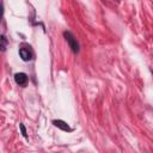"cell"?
Instances as JSON below:
<instances>
[{"instance_id":"5","label":"cell","mask_w":153,"mask_h":153,"mask_svg":"<svg viewBox=\"0 0 153 153\" xmlns=\"http://www.w3.org/2000/svg\"><path fill=\"white\" fill-rule=\"evenodd\" d=\"M19 127H20V130H22V134H23V135H24V136L26 137V130H25V127H24L23 124H20Z\"/></svg>"},{"instance_id":"2","label":"cell","mask_w":153,"mask_h":153,"mask_svg":"<svg viewBox=\"0 0 153 153\" xmlns=\"http://www.w3.org/2000/svg\"><path fill=\"white\" fill-rule=\"evenodd\" d=\"M14 80H16V82H17L18 85L24 86V85H26V82H27V76H26V74H24V73H17V74L14 75Z\"/></svg>"},{"instance_id":"3","label":"cell","mask_w":153,"mask_h":153,"mask_svg":"<svg viewBox=\"0 0 153 153\" xmlns=\"http://www.w3.org/2000/svg\"><path fill=\"white\" fill-rule=\"evenodd\" d=\"M53 123H54L55 127H57V128H60V129H62V130H65V131H71V130H72V129L69 128V126H68L66 122L61 121V120H55V121H53Z\"/></svg>"},{"instance_id":"1","label":"cell","mask_w":153,"mask_h":153,"mask_svg":"<svg viewBox=\"0 0 153 153\" xmlns=\"http://www.w3.org/2000/svg\"><path fill=\"white\" fill-rule=\"evenodd\" d=\"M63 35H65V38H66V41L68 42L71 49H72L74 53H78V51H79V44H78L76 39L74 38V36H73L71 32H68V31H66Z\"/></svg>"},{"instance_id":"4","label":"cell","mask_w":153,"mask_h":153,"mask_svg":"<svg viewBox=\"0 0 153 153\" xmlns=\"http://www.w3.org/2000/svg\"><path fill=\"white\" fill-rule=\"evenodd\" d=\"M19 54H20V57H22L24 61H29V60H31V53H30L27 49H25V48L19 49Z\"/></svg>"}]
</instances>
